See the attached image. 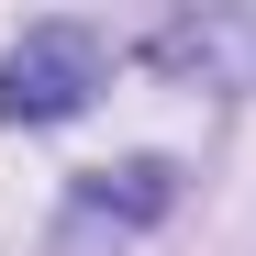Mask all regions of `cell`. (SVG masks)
Instances as JSON below:
<instances>
[{"mask_svg": "<svg viewBox=\"0 0 256 256\" xmlns=\"http://www.w3.org/2000/svg\"><path fill=\"white\" fill-rule=\"evenodd\" d=\"M167 200H178V190H167V167H156V156H134V167H100V178L78 190V212H67V245H56V256H90V234H134V223H156Z\"/></svg>", "mask_w": 256, "mask_h": 256, "instance_id": "obj_2", "label": "cell"}, {"mask_svg": "<svg viewBox=\"0 0 256 256\" xmlns=\"http://www.w3.org/2000/svg\"><path fill=\"white\" fill-rule=\"evenodd\" d=\"M112 78V45L90 22H34L12 56H0V122H67Z\"/></svg>", "mask_w": 256, "mask_h": 256, "instance_id": "obj_1", "label": "cell"}, {"mask_svg": "<svg viewBox=\"0 0 256 256\" xmlns=\"http://www.w3.org/2000/svg\"><path fill=\"white\" fill-rule=\"evenodd\" d=\"M156 67L212 78V90H256V22H167L156 34Z\"/></svg>", "mask_w": 256, "mask_h": 256, "instance_id": "obj_3", "label": "cell"}]
</instances>
